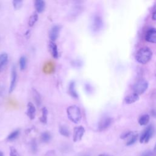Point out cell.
I'll return each instance as SVG.
<instances>
[{
	"label": "cell",
	"instance_id": "obj_25",
	"mask_svg": "<svg viewBox=\"0 0 156 156\" xmlns=\"http://www.w3.org/2000/svg\"><path fill=\"white\" fill-rule=\"evenodd\" d=\"M138 136V135L137 134H133L130 137V138L129 139L128 141L127 142L126 145H127V146H131V145L134 144V143L137 141V140Z\"/></svg>",
	"mask_w": 156,
	"mask_h": 156
},
{
	"label": "cell",
	"instance_id": "obj_36",
	"mask_svg": "<svg viewBox=\"0 0 156 156\" xmlns=\"http://www.w3.org/2000/svg\"><path fill=\"white\" fill-rule=\"evenodd\" d=\"M154 151L155 153H156V143L155 144V146H154Z\"/></svg>",
	"mask_w": 156,
	"mask_h": 156
},
{
	"label": "cell",
	"instance_id": "obj_29",
	"mask_svg": "<svg viewBox=\"0 0 156 156\" xmlns=\"http://www.w3.org/2000/svg\"><path fill=\"white\" fill-rule=\"evenodd\" d=\"M31 148L32 152L33 153L37 152V149H38V146H37V141H36V140L35 139H33V140L31 141Z\"/></svg>",
	"mask_w": 156,
	"mask_h": 156
},
{
	"label": "cell",
	"instance_id": "obj_32",
	"mask_svg": "<svg viewBox=\"0 0 156 156\" xmlns=\"http://www.w3.org/2000/svg\"><path fill=\"white\" fill-rule=\"evenodd\" d=\"M154 153L151 151H146L143 152L140 156H154Z\"/></svg>",
	"mask_w": 156,
	"mask_h": 156
},
{
	"label": "cell",
	"instance_id": "obj_30",
	"mask_svg": "<svg viewBox=\"0 0 156 156\" xmlns=\"http://www.w3.org/2000/svg\"><path fill=\"white\" fill-rule=\"evenodd\" d=\"M10 156H20L17 149L11 146L10 147Z\"/></svg>",
	"mask_w": 156,
	"mask_h": 156
},
{
	"label": "cell",
	"instance_id": "obj_35",
	"mask_svg": "<svg viewBox=\"0 0 156 156\" xmlns=\"http://www.w3.org/2000/svg\"><path fill=\"white\" fill-rule=\"evenodd\" d=\"M98 156H111V155H107V154H100Z\"/></svg>",
	"mask_w": 156,
	"mask_h": 156
},
{
	"label": "cell",
	"instance_id": "obj_10",
	"mask_svg": "<svg viewBox=\"0 0 156 156\" xmlns=\"http://www.w3.org/2000/svg\"><path fill=\"white\" fill-rule=\"evenodd\" d=\"M145 39L148 42L156 43V29H149L146 33Z\"/></svg>",
	"mask_w": 156,
	"mask_h": 156
},
{
	"label": "cell",
	"instance_id": "obj_37",
	"mask_svg": "<svg viewBox=\"0 0 156 156\" xmlns=\"http://www.w3.org/2000/svg\"><path fill=\"white\" fill-rule=\"evenodd\" d=\"M80 156H91V155L89 154H84V155H81Z\"/></svg>",
	"mask_w": 156,
	"mask_h": 156
},
{
	"label": "cell",
	"instance_id": "obj_18",
	"mask_svg": "<svg viewBox=\"0 0 156 156\" xmlns=\"http://www.w3.org/2000/svg\"><path fill=\"white\" fill-rule=\"evenodd\" d=\"M39 20V15L38 13L35 12H34L29 17V22H28V25L30 27H32L35 25V24Z\"/></svg>",
	"mask_w": 156,
	"mask_h": 156
},
{
	"label": "cell",
	"instance_id": "obj_24",
	"mask_svg": "<svg viewBox=\"0 0 156 156\" xmlns=\"http://www.w3.org/2000/svg\"><path fill=\"white\" fill-rule=\"evenodd\" d=\"M26 65H27V59L26 56H21L19 60V66H20V70L22 71L25 70L26 69Z\"/></svg>",
	"mask_w": 156,
	"mask_h": 156
},
{
	"label": "cell",
	"instance_id": "obj_34",
	"mask_svg": "<svg viewBox=\"0 0 156 156\" xmlns=\"http://www.w3.org/2000/svg\"><path fill=\"white\" fill-rule=\"evenodd\" d=\"M152 115H153L154 117H156V111L152 110Z\"/></svg>",
	"mask_w": 156,
	"mask_h": 156
},
{
	"label": "cell",
	"instance_id": "obj_6",
	"mask_svg": "<svg viewBox=\"0 0 156 156\" xmlns=\"http://www.w3.org/2000/svg\"><path fill=\"white\" fill-rule=\"evenodd\" d=\"M17 67L15 65H13L11 68V83H10V86H9V93H12L17 85Z\"/></svg>",
	"mask_w": 156,
	"mask_h": 156
},
{
	"label": "cell",
	"instance_id": "obj_23",
	"mask_svg": "<svg viewBox=\"0 0 156 156\" xmlns=\"http://www.w3.org/2000/svg\"><path fill=\"white\" fill-rule=\"evenodd\" d=\"M41 141L44 143H48L51 139V135L48 132H44L41 134L40 136Z\"/></svg>",
	"mask_w": 156,
	"mask_h": 156
},
{
	"label": "cell",
	"instance_id": "obj_15",
	"mask_svg": "<svg viewBox=\"0 0 156 156\" xmlns=\"http://www.w3.org/2000/svg\"><path fill=\"white\" fill-rule=\"evenodd\" d=\"M68 92L70 95L74 99H77L79 98L76 89V83L74 81H72L70 83L68 86Z\"/></svg>",
	"mask_w": 156,
	"mask_h": 156
},
{
	"label": "cell",
	"instance_id": "obj_26",
	"mask_svg": "<svg viewBox=\"0 0 156 156\" xmlns=\"http://www.w3.org/2000/svg\"><path fill=\"white\" fill-rule=\"evenodd\" d=\"M23 2L22 0H14L12 2V5L15 9H20L23 6Z\"/></svg>",
	"mask_w": 156,
	"mask_h": 156
},
{
	"label": "cell",
	"instance_id": "obj_27",
	"mask_svg": "<svg viewBox=\"0 0 156 156\" xmlns=\"http://www.w3.org/2000/svg\"><path fill=\"white\" fill-rule=\"evenodd\" d=\"M71 64L72 65V66L74 68H81L83 66V62L82 60H80V59H76V60H73L71 61Z\"/></svg>",
	"mask_w": 156,
	"mask_h": 156
},
{
	"label": "cell",
	"instance_id": "obj_16",
	"mask_svg": "<svg viewBox=\"0 0 156 156\" xmlns=\"http://www.w3.org/2000/svg\"><path fill=\"white\" fill-rule=\"evenodd\" d=\"M139 100V95L135 93H134L132 94H131L128 96H127L124 99V102L126 104H132Z\"/></svg>",
	"mask_w": 156,
	"mask_h": 156
},
{
	"label": "cell",
	"instance_id": "obj_38",
	"mask_svg": "<svg viewBox=\"0 0 156 156\" xmlns=\"http://www.w3.org/2000/svg\"><path fill=\"white\" fill-rule=\"evenodd\" d=\"M0 156H4V155H3V153L0 151Z\"/></svg>",
	"mask_w": 156,
	"mask_h": 156
},
{
	"label": "cell",
	"instance_id": "obj_31",
	"mask_svg": "<svg viewBox=\"0 0 156 156\" xmlns=\"http://www.w3.org/2000/svg\"><path fill=\"white\" fill-rule=\"evenodd\" d=\"M133 134H134V133H133L132 132H131V131L126 132L124 133L123 134H122V135H121V138H122V139H126V138H127L131 137Z\"/></svg>",
	"mask_w": 156,
	"mask_h": 156
},
{
	"label": "cell",
	"instance_id": "obj_33",
	"mask_svg": "<svg viewBox=\"0 0 156 156\" xmlns=\"http://www.w3.org/2000/svg\"><path fill=\"white\" fill-rule=\"evenodd\" d=\"M152 18V20L156 21V6H155V8H154V10H153Z\"/></svg>",
	"mask_w": 156,
	"mask_h": 156
},
{
	"label": "cell",
	"instance_id": "obj_1",
	"mask_svg": "<svg viewBox=\"0 0 156 156\" xmlns=\"http://www.w3.org/2000/svg\"><path fill=\"white\" fill-rule=\"evenodd\" d=\"M66 114L68 119L73 123L77 124L82 118V114L80 108L76 105L69 106L66 109Z\"/></svg>",
	"mask_w": 156,
	"mask_h": 156
},
{
	"label": "cell",
	"instance_id": "obj_2",
	"mask_svg": "<svg viewBox=\"0 0 156 156\" xmlns=\"http://www.w3.org/2000/svg\"><path fill=\"white\" fill-rule=\"evenodd\" d=\"M152 52L148 47L140 48L137 53L135 58L138 62L141 64L147 63L152 58Z\"/></svg>",
	"mask_w": 156,
	"mask_h": 156
},
{
	"label": "cell",
	"instance_id": "obj_21",
	"mask_svg": "<svg viewBox=\"0 0 156 156\" xmlns=\"http://www.w3.org/2000/svg\"><path fill=\"white\" fill-rule=\"evenodd\" d=\"M150 120V117L148 114H144L141 115L138 119V123L141 126H145L146 125Z\"/></svg>",
	"mask_w": 156,
	"mask_h": 156
},
{
	"label": "cell",
	"instance_id": "obj_14",
	"mask_svg": "<svg viewBox=\"0 0 156 156\" xmlns=\"http://www.w3.org/2000/svg\"><path fill=\"white\" fill-rule=\"evenodd\" d=\"M34 7L36 10V12L38 14L42 13L46 8V3L43 0H36L34 2Z\"/></svg>",
	"mask_w": 156,
	"mask_h": 156
},
{
	"label": "cell",
	"instance_id": "obj_3",
	"mask_svg": "<svg viewBox=\"0 0 156 156\" xmlns=\"http://www.w3.org/2000/svg\"><path fill=\"white\" fill-rule=\"evenodd\" d=\"M148 87V83L146 80H141L138 81L133 86V90L134 93L139 95L143 94Z\"/></svg>",
	"mask_w": 156,
	"mask_h": 156
},
{
	"label": "cell",
	"instance_id": "obj_5",
	"mask_svg": "<svg viewBox=\"0 0 156 156\" xmlns=\"http://www.w3.org/2000/svg\"><path fill=\"white\" fill-rule=\"evenodd\" d=\"M103 27V21L102 18L98 15L93 17L91 23V29L94 32L100 31Z\"/></svg>",
	"mask_w": 156,
	"mask_h": 156
},
{
	"label": "cell",
	"instance_id": "obj_11",
	"mask_svg": "<svg viewBox=\"0 0 156 156\" xmlns=\"http://www.w3.org/2000/svg\"><path fill=\"white\" fill-rule=\"evenodd\" d=\"M48 48L53 57L56 59H58L59 56V53L58 46L57 44L55 43V42L50 41L48 44Z\"/></svg>",
	"mask_w": 156,
	"mask_h": 156
},
{
	"label": "cell",
	"instance_id": "obj_4",
	"mask_svg": "<svg viewBox=\"0 0 156 156\" xmlns=\"http://www.w3.org/2000/svg\"><path fill=\"white\" fill-rule=\"evenodd\" d=\"M154 132V127L152 125L148 126L142 132L140 138V142L141 143H147L152 137Z\"/></svg>",
	"mask_w": 156,
	"mask_h": 156
},
{
	"label": "cell",
	"instance_id": "obj_28",
	"mask_svg": "<svg viewBox=\"0 0 156 156\" xmlns=\"http://www.w3.org/2000/svg\"><path fill=\"white\" fill-rule=\"evenodd\" d=\"M84 89L85 92L88 94H90L93 92V88L89 83H86L84 86Z\"/></svg>",
	"mask_w": 156,
	"mask_h": 156
},
{
	"label": "cell",
	"instance_id": "obj_13",
	"mask_svg": "<svg viewBox=\"0 0 156 156\" xmlns=\"http://www.w3.org/2000/svg\"><path fill=\"white\" fill-rule=\"evenodd\" d=\"M9 61V56L6 53L0 54V73L3 71Z\"/></svg>",
	"mask_w": 156,
	"mask_h": 156
},
{
	"label": "cell",
	"instance_id": "obj_22",
	"mask_svg": "<svg viewBox=\"0 0 156 156\" xmlns=\"http://www.w3.org/2000/svg\"><path fill=\"white\" fill-rule=\"evenodd\" d=\"M59 133L66 137H68L70 135V132L68 129V128L64 125H62L59 127Z\"/></svg>",
	"mask_w": 156,
	"mask_h": 156
},
{
	"label": "cell",
	"instance_id": "obj_20",
	"mask_svg": "<svg viewBox=\"0 0 156 156\" xmlns=\"http://www.w3.org/2000/svg\"><path fill=\"white\" fill-rule=\"evenodd\" d=\"M48 111L46 107H43L42 110V115L40 118V121L43 124H46L48 121Z\"/></svg>",
	"mask_w": 156,
	"mask_h": 156
},
{
	"label": "cell",
	"instance_id": "obj_8",
	"mask_svg": "<svg viewBox=\"0 0 156 156\" xmlns=\"http://www.w3.org/2000/svg\"><path fill=\"white\" fill-rule=\"evenodd\" d=\"M60 30L61 26L59 25H56L52 26L49 32V38L50 41L55 42L58 39Z\"/></svg>",
	"mask_w": 156,
	"mask_h": 156
},
{
	"label": "cell",
	"instance_id": "obj_7",
	"mask_svg": "<svg viewBox=\"0 0 156 156\" xmlns=\"http://www.w3.org/2000/svg\"><path fill=\"white\" fill-rule=\"evenodd\" d=\"M85 129L83 126H79L75 127L74 128L73 131V139L74 142H77L78 141H80L84 134H85Z\"/></svg>",
	"mask_w": 156,
	"mask_h": 156
},
{
	"label": "cell",
	"instance_id": "obj_9",
	"mask_svg": "<svg viewBox=\"0 0 156 156\" xmlns=\"http://www.w3.org/2000/svg\"><path fill=\"white\" fill-rule=\"evenodd\" d=\"M112 119L110 117H104L99 122L98 129L100 131H103L107 129L112 124Z\"/></svg>",
	"mask_w": 156,
	"mask_h": 156
},
{
	"label": "cell",
	"instance_id": "obj_12",
	"mask_svg": "<svg viewBox=\"0 0 156 156\" xmlns=\"http://www.w3.org/2000/svg\"><path fill=\"white\" fill-rule=\"evenodd\" d=\"M27 116L31 120H34L36 115V106L31 102H29L27 105V110L26 112Z\"/></svg>",
	"mask_w": 156,
	"mask_h": 156
},
{
	"label": "cell",
	"instance_id": "obj_19",
	"mask_svg": "<svg viewBox=\"0 0 156 156\" xmlns=\"http://www.w3.org/2000/svg\"><path fill=\"white\" fill-rule=\"evenodd\" d=\"M20 131L19 129H16L14 131H12L11 133L9 134V135L7 137V140L9 141H12L16 140L19 136L20 135Z\"/></svg>",
	"mask_w": 156,
	"mask_h": 156
},
{
	"label": "cell",
	"instance_id": "obj_17",
	"mask_svg": "<svg viewBox=\"0 0 156 156\" xmlns=\"http://www.w3.org/2000/svg\"><path fill=\"white\" fill-rule=\"evenodd\" d=\"M32 95L34 97V100L36 105L38 107H40L42 104V97L39 92L35 89H32Z\"/></svg>",
	"mask_w": 156,
	"mask_h": 156
}]
</instances>
